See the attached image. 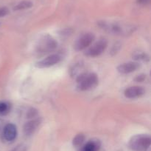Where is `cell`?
<instances>
[{
  "instance_id": "obj_1",
  "label": "cell",
  "mask_w": 151,
  "mask_h": 151,
  "mask_svg": "<svg viewBox=\"0 0 151 151\" xmlns=\"http://www.w3.org/2000/svg\"><path fill=\"white\" fill-rule=\"evenodd\" d=\"M99 26L102 29L114 35L127 36L134 31V27L133 25H122L118 22H107L103 21L99 22Z\"/></svg>"
},
{
  "instance_id": "obj_2",
  "label": "cell",
  "mask_w": 151,
  "mask_h": 151,
  "mask_svg": "<svg viewBox=\"0 0 151 151\" xmlns=\"http://www.w3.org/2000/svg\"><path fill=\"white\" fill-rule=\"evenodd\" d=\"M78 87L82 91L89 90L97 87L99 79L97 74L94 73H83L78 76L77 78Z\"/></svg>"
},
{
  "instance_id": "obj_3",
  "label": "cell",
  "mask_w": 151,
  "mask_h": 151,
  "mask_svg": "<svg viewBox=\"0 0 151 151\" xmlns=\"http://www.w3.org/2000/svg\"><path fill=\"white\" fill-rule=\"evenodd\" d=\"M151 144L150 136L145 134H139L133 136L129 142V147L134 151H146Z\"/></svg>"
},
{
  "instance_id": "obj_4",
  "label": "cell",
  "mask_w": 151,
  "mask_h": 151,
  "mask_svg": "<svg viewBox=\"0 0 151 151\" xmlns=\"http://www.w3.org/2000/svg\"><path fill=\"white\" fill-rule=\"evenodd\" d=\"M58 47V42L50 35L44 36L40 38L37 44L36 51L38 53H47L54 50Z\"/></svg>"
},
{
  "instance_id": "obj_5",
  "label": "cell",
  "mask_w": 151,
  "mask_h": 151,
  "mask_svg": "<svg viewBox=\"0 0 151 151\" xmlns=\"http://www.w3.org/2000/svg\"><path fill=\"white\" fill-rule=\"evenodd\" d=\"M108 47V41L105 38H101L97 42L92 44V46L89 47L86 51L85 55L88 57H97L101 55Z\"/></svg>"
},
{
  "instance_id": "obj_6",
  "label": "cell",
  "mask_w": 151,
  "mask_h": 151,
  "mask_svg": "<svg viewBox=\"0 0 151 151\" xmlns=\"http://www.w3.org/2000/svg\"><path fill=\"white\" fill-rule=\"evenodd\" d=\"M94 38L95 36L92 33H86L83 34L77 39L76 42L74 44V48L76 51H81L87 48L94 41Z\"/></svg>"
},
{
  "instance_id": "obj_7",
  "label": "cell",
  "mask_w": 151,
  "mask_h": 151,
  "mask_svg": "<svg viewBox=\"0 0 151 151\" xmlns=\"http://www.w3.org/2000/svg\"><path fill=\"white\" fill-rule=\"evenodd\" d=\"M61 60V56L59 54H51L43 59L42 60L36 62L35 67L38 68H47L56 65Z\"/></svg>"
},
{
  "instance_id": "obj_8",
  "label": "cell",
  "mask_w": 151,
  "mask_h": 151,
  "mask_svg": "<svg viewBox=\"0 0 151 151\" xmlns=\"http://www.w3.org/2000/svg\"><path fill=\"white\" fill-rule=\"evenodd\" d=\"M145 93V90L139 86H132L127 88L124 92V95L126 98L131 99H137L141 97Z\"/></svg>"
},
{
  "instance_id": "obj_9",
  "label": "cell",
  "mask_w": 151,
  "mask_h": 151,
  "mask_svg": "<svg viewBox=\"0 0 151 151\" xmlns=\"http://www.w3.org/2000/svg\"><path fill=\"white\" fill-rule=\"evenodd\" d=\"M139 68L140 65L139 62H129L119 65L116 68V70L121 74H128L134 72V71L138 70Z\"/></svg>"
},
{
  "instance_id": "obj_10",
  "label": "cell",
  "mask_w": 151,
  "mask_h": 151,
  "mask_svg": "<svg viewBox=\"0 0 151 151\" xmlns=\"http://www.w3.org/2000/svg\"><path fill=\"white\" fill-rule=\"evenodd\" d=\"M41 122V118H35V119H32L30 121H27V123H25L23 127L24 133L27 136L32 135L35 133V130H37V128L40 125Z\"/></svg>"
},
{
  "instance_id": "obj_11",
  "label": "cell",
  "mask_w": 151,
  "mask_h": 151,
  "mask_svg": "<svg viewBox=\"0 0 151 151\" xmlns=\"http://www.w3.org/2000/svg\"><path fill=\"white\" fill-rule=\"evenodd\" d=\"M4 139L7 142H12L17 136V128L13 124H7L3 130Z\"/></svg>"
},
{
  "instance_id": "obj_12",
  "label": "cell",
  "mask_w": 151,
  "mask_h": 151,
  "mask_svg": "<svg viewBox=\"0 0 151 151\" xmlns=\"http://www.w3.org/2000/svg\"><path fill=\"white\" fill-rule=\"evenodd\" d=\"M100 147V142L99 140H90L83 147L82 151H98Z\"/></svg>"
},
{
  "instance_id": "obj_13",
  "label": "cell",
  "mask_w": 151,
  "mask_h": 151,
  "mask_svg": "<svg viewBox=\"0 0 151 151\" xmlns=\"http://www.w3.org/2000/svg\"><path fill=\"white\" fill-rule=\"evenodd\" d=\"M133 59L137 62H147L150 60L149 55L144 51H137L133 54Z\"/></svg>"
},
{
  "instance_id": "obj_14",
  "label": "cell",
  "mask_w": 151,
  "mask_h": 151,
  "mask_svg": "<svg viewBox=\"0 0 151 151\" xmlns=\"http://www.w3.org/2000/svg\"><path fill=\"white\" fill-rule=\"evenodd\" d=\"M33 6V3L29 0H24V1H20L14 7L13 10H27V9L31 8Z\"/></svg>"
},
{
  "instance_id": "obj_15",
  "label": "cell",
  "mask_w": 151,
  "mask_h": 151,
  "mask_svg": "<svg viewBox=\"0 0 151 151\" xmlns=\"http://www.w3.org/2000/svg\"><path fill=\"white\" fill-rule=\"evenodd\" d=\"M85 136L83 133H80V134L77 135L73 139V141H72V144H73L74 147H80L81 145H82V144L85 141Z\"/></svg>"
},
{
  "instance_id": "obj_16",
  "label": "cell",
  "mask_w": 151,
  "mask_h": 151,
  "mask_svg": "<svg viewBox=\"0 0 151 151\" xmlns=\"http://www.w3.org/2000/svg\"><path fill=\"white\" fill-rule=\"evenodd\" d=\"M8 110V105L4 102H0V114H4Z\"/></svg>"
},
{
  "instance_id": "obj_17",
  "label": "cell",
  "mask_w": 151,
  "mask_h": 151,
  "mask_svg": "<svg viewBox=\"0 0 151 151\" xmlns=\"http://www.w3.org/2000/svg\"><path fill=\"white\" fill-rule=\"evenodd\" d=\"M27 147L24 144H20L17 145L16 147L13 148L11 151H27Z\"/></svg>"
},
{
  "instance_id": "obj_18",
  "label": "cell",
  "mask_w": 151,
  "mask_h": 151,
  "mask_svg": "<svg viewBox=\"0 0 151 151\" xmlns=\"http://www.w3.org/2000/svg\"><path fill=\"white\" fill-rule=\"evenodd\" d=\"M9 13V9L6 7H3L0 8V18L7 16Z\"/></svg>"
},
{
  "instance_id": "obj_19",
  "label": "cell",
  "mask_w": 151,
  "mask_h": 151,
  "mask_svg": "<svg viewBox=\"0 0 151 151\" xmlns=\"http://www.w3.org/2000/svg\"><path fill=\"white\" fill-rule=\"evenodd\" d=\"M146 78V75L145 74H140V75H138L137 77H136L135 80L138 82H142V81H145V79Z\"/></svg>"
},
{
  "instance_id": "obj_20",
  "label": "cell",
  "mask_w": 151,
  "mask_h": 151,
  "mask_svg": "<svg viewBox=\"0 0 151 151\" xmlns=\"http://www.w3.org/2000/svg\"><path fill=\"white\" fill-rule=\"evenodd\" d=\"M36 115H37V111L35 110V109H33V108H32L30 110L28 111V113H27L28 118H32V117H35Z\"/></svg>"
},
{
  "instance_id": "obj_21",
  "label": "cell",
  "mask_w": 151,
  "mask_h": 151,
  "mask_svg": "<svg viewBox=\"0 0 151 151\" xmlns=\"http://www.w3.org/2000/svg\"><path fill=\"white\" fill-rule=\"evenodd\" d=\"M120 44H119L118 43H116V44H115L114 45L113 48H112L111 50V53H114L115 54V53H117L118 51L119 50V49H120Z\"/></svg>"
},
{
  "instance_id": "obj_22",
  "label": "cell",
  "mask_w": 151,
  "mask_h": 151,
  "mask_svg": "<svg viewBox=\"0 0 151 151\" xmlns=\"http://www.w3.org/2000/svg\"><path fill=\"white\" fill-rule=\"evenodd\" d=\"M150 0H137V3L140 4H147L150 3Z\"/></svg>"
}]
</instances>
